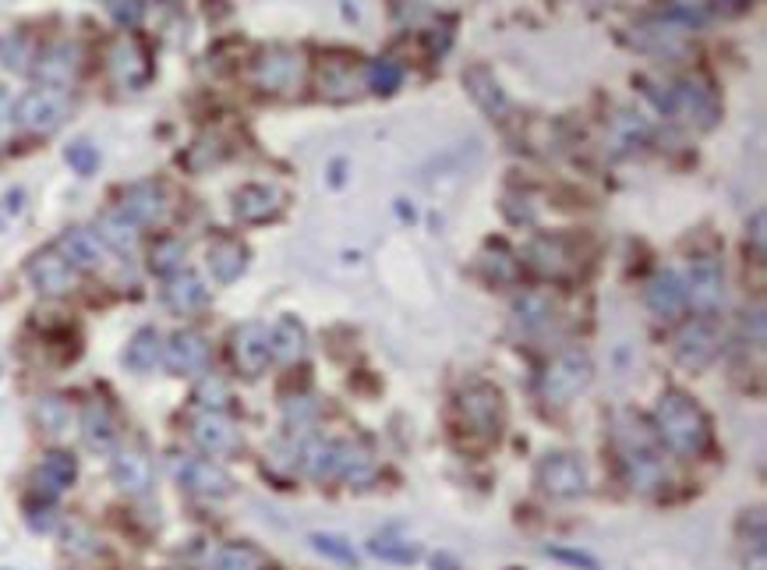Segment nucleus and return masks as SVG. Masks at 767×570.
Wrapping results in <instances>:
<instances>
[{
  "label": "nucleus",
  "instance_id": "f257e3e1",
  "mask_svg": "<svg viewBox=\"0 0 767 570\" xmlns=\"http://www.w3.org/2000/svg\"><path fill=\"white\" fill-rule=\"evenodd\" d=\"M298 467L315 482H350L365 485L375 478L371 450L350 440H309L298 447Z\"/></svg>",
  "mask_w": 767,
  "mask_h": 570
},
{
  "label": "nucleus",
  "instance_id": "f03ea898",
  "mask_svg": "<svg viewBox=\"0 0 767 570\" xmlns=\"http://www.w3.org/2000/svg\"><path fill=\"white\" fill-rule=\"evenodd\" d=\"M655 429H658V440L669 447L672 454H679V458L704 454L707 443H711V426H707L704 411L696 408L687 394H679V390H665L658 397Z\"/></svg>",
  "mask_w": 767,
  "mask_h": 570
},
{
  "label": "nucleus",
  "instance_id": "7ed1b4c3",
  "mask_svg": "<svg viewBox=\"0 0 767 570\" xmlns=\"http://www.w3.org/2000/svg\"><path fill=\"white\" fill-rule=\"evenodd\" d=\"M616 443H619V454H623L626 478L637 493H655V490H661L665 482H669L661 450H658L655 435L647 432V426L640 422V418H634V415L619 418Z\"/></svg>",
  "mask_w": 767,
  "mask_h": 570
},
{
  "label": "nucleus",
  "instance_id": "20e7f679",
  "mask_svg": "<svg viewBox=\"0 0 767 570\" xmlns=\"http://www.w3.org/2000/svg\"><path fill=\"white\" fill-rule=\"evenodd\" d=\"M67 117H72V96H67V89L40 86L14 104V125L32 131V136H54Z\"/></svg>",
  "mask_w": 767,
  "mask_h": 570
},
{
  "label": "nucleus",
  "instance_id": "39448f33",
  "mask_svg": "<svg viewBox=\"0 0 767 570\" xmlns=\"http://www.w3.org/2000/svg\"><path fill=\"white\" fill-rule=\"evenodd\" d=\"M594 379V365L584 351H562V355L544 368L541 394L549 405L566 408L573 397H581Z\"/></svg>",
  "mask_w": 767,
  "mask_h": 570
},
{
  "label": "nucleus",
  "instance_id": "423d86ee",
  "mask_svg": "<svg viewBox=\"0 0 767 570\" xmlns=\"http://www.w3.org/2000/svg\"><path fill=\"white\" fill-rule=\"evenodd\" d=\"M661 114L679 117V121L696 125V128H711L714 117H719V104L704 86H693V82H676V86H665V93H651Z\"/></svg>",
  "mask_w": 767,
  "mask_h": 570
},
{
  "label": "nucleus",
  "instance_id": "0eeeda50",
  "mask_svg": "<svg viewBox=\"0 0 767 570\" xmlns=\"http://www.w3.org/2000/svg\"><path fill=\"white\" fill-rule=\"evenodd\" d=\"M460 415L471 432H477L482 440H491L499 435L503 426V394L488 383H474L464 394H460Z\"/></svg>",
  "mask_w": 767,
  "mask_h": 570
},
{
  "label": "nucleus",
  "instance_id": "6e6552de",
  "mask_svg": "<svg viewBox=\"0 0 767 570\" xmlns=\"http://www.w3.org/2000/svg\"><path fill=\"white\" fill-rule=\"evenodd\" d=\"M29 283L36 288L43 298H64L75 291L78 283V270L67 262L57 248H43L29 259Z\"/></svg>",
  "mask_w": 767,
  "mask_h": 570
},
{
  "label": "nucleus",
  "instance_id": "1a4fd4ad",
  "mask_svg": "<svg viewBox=\"0 0 767 570\" xmlns=\"http://www.w3.org/2000/svg\"><path fill=\"white\" fill-rule=\"evenodd\" d=\"M538 482L555 499H576L587 493V464L576 454H552L541 461Z\"/></svg>",
  "mask_w": 767,
  "mask_h": 570
},
{
  "label": "nucleus",
  "instance_id": "9d476101",
  "mask_svg": "<svg viewBox=\"0 0 767 570\" xmlns=\"http://www.w3.org/2000/svg\"><path fill=\"white\" fill-rule=\"evenodd\" d=\"M174 475L187 493L202 499H224L234 493V478L209 458H181L174 464Z\"/></svg>",
  "mask_w": 767,
  "mask_h": 570
},
{
  "label": "nucleus",
  "instance_id": "9b49d317",
  "mask_svg": "<svg viewBox=\"0 0 767 570\" xmlns=\"http://www.w3.org/2000/svg\"><path fill=\"white\" fill-rule=\"evenodd\" d=\"M722 351V333L707 320H693L676 333V358L687 368H707Z\"/></svg>",
  "mask_w": 767,
  "mask_h": 570
},
{
  "label": "nucleus",
  "instance_id": "f8f14e48",
  "mask_svg": "<svg viewBox=\"0 0 767 570\" xmlns=\"http://www.w3.org/2000/svg\"><path fill=\"white\" fill-rule=\"evenodd\" d=\"M192 440L206 450L213 458H230V454H241V429H237L227 415L219 411H202L195 422H192Z\"/></svg>",
  "mask_w": 767,
  "mask_h": 570
},
{
  "label": "nucleus",
  "instance_id": "ddd939ff",
  "mask_svg": "<svg viewBox=\"0 0 767 570\" xmlns=\"http://www.w3.org/2000/svg\"><path fill=\"white\" fill-rule=\"evenodd\" d=\"M121 213L134 227H156L166 221L170 213V195L156 181H139L121 195Z\"/></svg>",
  "mask_w": 767,
  "mask_h": 570
},
{
  "label": "nucleus",
  "instance_id": "4468645a",
  "mask_svg": "<svg viewBox=\"0 0 767 570\" xmlns=\"http://www.w3.org/2000/svg\"><path fill=\"white\" fill-rule=\"evenodd\" d=\"M163 362L174 376H198L209 365V341L195 330H177L163 344Z\"/></svg>",
  "mask_w": 767,
  "mask_h": 570
},
{
  "label": "nucleus",
  "instance_id": "2eb2a0df",
  "mask_svg": "<svg viewBox=\"0 0 767 570\" xmlns=\"http://www.w3.org/2000/svg\"><path fill=\"white\" fill-rule=\"evenodd\" d=\"M32 72H36L40 86L67 89L78 78V72H82V50L75 43H67V40L46 46L43 54L36 57V64H32Z\"/></svg>",
  "mask_w": 767,
  "mask_h": 570
},
{
  "label": "nucleus",
  "instance_id": "dca6fc26",
  "mask_svg": "<svg viewBox=\"0 0 767 570\" xmlns=\"http://www.w3.org/2000/svg\"><path fill=\"white\" fill-rule=\"evenodd\" d=\"M230 355H234L237 373H245V376H262L266 365H269V358H272V351H269V330L259 326V323L237 326L234 337H230Z\"/></svg>",
  "mask_w": 767,
  "mask_h": 570
},
{
  "label": "nucleus",
  "instance_id": "f3484780",
  "mask_svg": "<svg viewBox=\"0 0 767 570\" xmlns=\"http://www.w3.org/2000/svg\"><path fill=\"white\" fill-rule=\"evenodd\" d=\"M301 82V57L294 50H266V54L255 61V86L266 93H287Z\"/></svg>",
  "mask_w": 767,
  "mask_h": 570
},
{
  "label": "nucleus",
  "instance_id": "a211bd4d",
  "mask_svg": "<svg viewBox=\"0 0 767 570\" xmlns=\"http://www.w3.org/2000/svg\"><path fill=\"white\" fill-rule=\"evenodd\" d=\"M683 288H687V301H693V305L701 309V312L719 309L722 301H725V273H722V266L714 262V259H696L690 270H687Z\"/></svg>",
  "mask_w": 767,
  "mask_h": 570
},
{
  "label": "nucleus",
  "instance_id": "6ab92c4d",
  "mask_svg": "<svg viewBox=\"0 0 767 570\" xmlns=\"http://www.w3.org/2000/svg\"><path fill=\"white\" fill-rule=\"evenodd\" d=\"M57 251L75 266V270L93 273L107 262V245L99 241V234L93 227H67L57 241Z\"/></svg>",
  "mask_w": 767,
  "mask_h": 570
},
{
  "label": "nucleus",
  "instance_id": "aec40b11",
  "mask_svg": "<svg viewBox=\"0 0 767 570\" xmlns=\"http://www.w3.org/2000/svg\"><path fill=\"white\" fill-rule=\"evenodd\" d=\"M152 68H149V54L134 43V40H117L110 46V78L121 89H142L149 82Z\"/></svg>",
  "mask_w": 767,
  "mask_h": 570
},
{
  "label": "nucleus",
  "instance_id": "412c9836",
  "mask_svg": "<svg viewBox=\"0 0 767 570\" xmlns=\"http://www.w3.org/2000/svg\"><path fill=\"white\" fill-rule=\"evenodd\" d=\"M110 475H114L117 490L128 493V496H145L152 490V461L139 447L117 450L114 464H110Z\"/></svg>",
  "mask_w": 767,
  "mask_h": 570
},
{
  "label": "nucleus",
  "instance_id": "4be33fe9",
  "mask_svg": "<svg viewBox=\"0 0 767 570\" xmlns=\"http://www.w3.org/2000/svg\"><path fill=\"white\" fill-rule=\"evenodd\" d=\"M283 206V195L269 184H245L241 192L234 195V216L245 224H266L269 216H277Z\"/></svg>",
  "mask_w": 767,
  "mask_h": 570
},
{
  "label": "nucleus",
  "instance_id": "5701e85b",
  "mask_svg": "<svg viewBox=\"0 0 767 570\" xmlns=\"http://www.w3.org/2000/svg\"><path fill=\"white\" fill-rule=\"evenodd\" d=\"M527 266L538 270L541 277H566L573 270V256L562 238H552V234H541L531 245H527Z\"/></svg>",
  "mask_w": 767,
  "mask_h": 570
},
{
  "label": "nucleus",
  "instance_id": "b1692460",
  "mask_svg": "<svg viewBox=\"0 0 767 570\" xmlns=\"http://www.w3.org/2000/svg\"><path fill=\"white\" fill-rule=\"evenodd\" d=\"M647 309H651L658 320H676L679 312L687 309V288L672 270L655 273L647 283Z\"/></svg>",
  "mask_w": 767,
  "mask_h": 570
},
{
  "label": "nucleus",
  "instance_id": "393cba45",
  "mask_svg": "<svg viewBox=\"0 0 767 570\" xmlns=\"http://www.w3.org/2000/svg\"><path fill=\"white\" fill-rule=\"evenodd\" d=\"M464 86L471 93V99L477 107H482L488 117H506L509 110V99H506V89L499 86V78L491 75L485 64H474V68L464 72Z\"/></svg>",
  "mask_w": 767,
  "mask_h": 570
},
{
  "label": "nucleus",
  "instance_id": "a878e982",
  "mask_svg": "<svg viewBox=\"0 0 767 570\" xmlns=\"http://www.w3.org/2000/svg\"><path fill=\"white\" fill-rule=\"evenodd\" d=\"M209 301V288L202 283L195 273H174L166 277V288H163V305L177 315H192Z\"/></svg>",
  "mask_w": 767,
  "mask_h": 570
},
{
  "label": "nucleus",
  "instance_id": "bb28decb",
  "mask_svg": "<svg viewBox=\"0 0 767 570\" xmlns=\"http://www.w3.org/2000/svg\"><path fill=\"white\" fill-rule=\"evenodd\" d=\"M75 478H78V461L72 454H64V450H54V454H46L43 464L36 467V493L54 499L64 490H72Z\"/></svg>",
  "mask_w": 767,
  "mask_h": 570
},
{
  "label": "nucleus",
  "instance_id": "cd10ccee",
  "mask_svg": "<svg viewBox=\"0 0 767 570\" xmlns=\"http://www.w3.org/2000/svg\"><path fill=\"white\" fill-rule=\"evenodd\" d=\"M269 351H272V358L283 362V365H294L309 355V333H304V326L294 320V315H283V320L272 323Z\"/></svg>",
  "mask_w": 767,
  "mask_h": 570
},
{
  "label": "nucleus",
  "instance_id": "c85d7f7f",
  "mask_svg": "<svg viewBox=\"0 0 767 570\" xmlns=\"http://www.w3.org/2000/svg\"><path fill=\"white\" fill-rule=\"evenodd\" d=\"M683 36H687V29L676 22H644L640 29H634V43L640 50H655V54H665V57L687 54Z\"/></svg>",
  "mask_w": 767,
  "mask_h": 570
},
{
  "label": "nucleus",
  "instance_id": "c756f323",
  "mask_svg": "<svg viewBox=\"0 0 767 570\" xmlns=\"http://www.w3.org/2000/svg\"><path fill=\"white\" fill-rule=\"evenodd\" d=\"M555 320V305L549 294H538V291H527L514 301V323L517 330H523L527 337H538L541 330H549Z\"/></svg>",
  "mask_w": 767,
  "mask_h": 570
},
{
  "label": "nucleus",
  "instance_id": "7c9ffc66",
  "mask_svg": "<svg viewBox=\"0 0 767 570\" xmlns=\"http://www.w3.org/2000/svg\"><path fill=\"white\" fill-rule=\"evenodd\" d=\"M96 234L107 248L117 251V256H134V248H139V238H142V227H134L121 209H114V213L99 216Z\"/></svg>",
  "mask_w": 767,
  "mask_h": 570
},
{
  "label": "nucleus",
  "instance_id": "2f4dec72",
  "mask_svg": "<svg viewBox=\"0 0 767 570\" xmlns=\"http://www.w3.org/2000/svg\"><path fill=\"white\" fill-rule=\"evenodd\" d=\"M248 270V248L234 238H219L209 248V273L216 277V283H234Z\"/></svg>",
  "mask_w": 767,
  "mask_h": 570
},
{
  "label": "nucleus",
  "instance_id": "473e14b6",
  "mask_svg": "<svg viewBox=\"0 0 767 570\" xmlns=\"http://www.w3.org/2000/svg\"><path fill=\"white\" fill-rule=\"evenodd\" d=\"M82 435H85V443H89L93 450H114L117 443V422H114V415L107 405H99V400H93L89 408H85L82 415Z\"/></svg>",
  "mask_w": 767,
  "mask_h": 570
},
{
  "label": "nucleus",
  "instance_id": "72a5a7b5",
  "mask_svg": "<svg viewBox=\"0 0 767 570\" xmlns=\"http://www.w3.org/2000/svg\"><path fill=\"white\" fill-rule=\"evenodd\" d=\"M163 362V341H160V333L152 330V326H145V330H139L131 337V344H128V351H125V365L131 368V373H152V368H156Z\"/></svg>",
  "mask_w": 767,
  "mask_h": 570
},
{
  "label": "nucleus",
  "instance_id": "f704fd0d",
  "mask_svg": "<svg viewBox=\"0 0 767 570\" xmlns=\"http://www.w3.org/2000/svg\"><path fill=\"white\" fill-rule=\"evenodd\" d=\"M0 64L14 75L32 72V64H36V46H32L25 32H8V36L0 40Z\"/></svg>",
  "mask_w": 767,
  "mask_h": 570
},
{
  "label": "nucleus",
  "instance_id": "c9c22d12",
  "mask_svg": "<svg viewBox=\"0 0 767 570\" xmlns=\"http://www.w3.org/2000/svg\"><path fill=\"white\" fill-rule=\"evenodd\" d=\"M72 405H67L64 397H57V394H46V397H40L36 400V422H40V429L43 432H50V435H64L67 429H72Z\"/></svg>",
  "mask_w": 767,
  "mask_h": 570
},
{
  "label": "nucleus",
  "instance_id": "e433bc0d",
  "mask_svg": "<svg viewBox=\"0 0 767 570\" xmlns=\"http://www.w3.org/2000/svg\"><path fill=\"white\" fill-rule=\"evenodd\" d=\"M184 256H187L184 241H177V238H160L156 245L149 248V270L160 273V277H174V273L184 270Z\"/></svg>",
  "mask_w": 767,
  "mask_h": 570
},
{
  "label": "nucleus",
  "instance_id": "4c0bfd02",
  "mask_svg": "<svg viewBox=\"0 0 767 570\" xmlns=\"http://www.w3.org/2000/svg\"><path fill=\"white\" fill-rule=\"evenodd\" d=\"M216 570H266L269 560L266 552H259L255 546H245V542H234V546H224L216 552Z\"/></svg>",
  "mask_w": 767,
  "mask_h": 570
},
{
  "label": "nucleus",
  "instance_id": "58836bf2",
  "mask_svg": "<svg viewBox=\"0 0 767 570\" xmlns=\"http://www.w3.org/2000/svg\"><path fill=\"white\" fill-rule=\"evenodd\" d=\"M365 82H368V89H371V93L389 96V93H397V89H400V82H403V68H400L397 61H371V64H368V72H365Z\"/></svg>",
  "mask_w": 767,
  "mask_h": 570
},
{
  "label": "nucleus",
  "instance_id": "ea45409f",
  "mask_svg": "<svg viewBox=\"0 0 767 570\" xmlns=\"http://www.w3.org/2000/svg\"><path fill=\"white\" fill-rule=\"evenodd\" d=\"M379 560H389V563H414L421 557V549L414 542L407 539H389V535H379V539H371L368 546Z\"/></svg>",
  "mask_w": 767,
  "mask_h": 570
},
{
  "label": "nucleus",
  "instance_id": "a19ab883",
  "mask_svg": "<svg viewBox=\"0 0 767 570\" xmlns=\"http://www.w3.org/2000/svg\"><path fill=\"white\" fill-rule=\"evenodd\" d=\"M482 266H485V273H488L491 280H514L517 270H520V262H517L514 256H509V251H506L503 245L488 248L485 256H482Z\"/></svg>",
  "mask_w": 767,
  "mask_h": 570
},
{
  "label": "nucleus",
  "instance_id": "79ce46f5",
  "mask_svg": "<svg viewBox=\"0 0 767 570\" xmlns=\"http://www.w3.org/2000/svg\"><path fill=\"white\" fill-rule=\"evenodd\" d=\"M64 160L72 163V171L82 174V178L96 174V166H99V153H96V146H89V142H72L64 149Z\"/></svg>",
  "mask_w": 767,
  "mask_h": 570
},
{
  "label": "nucleus",
  "instance_id": "37998d69",
  "mask_svg": "<svg viewBox=\"0 0 767 570\" xmlns=\"http://www.w3.org/2000/svg\"><path fill=\"white\" fill-rule=\"evenodd\" d=\"M322 557H330V560H339V563H357V552L347 539H339V535H312L309 539Z\"/></svg>",
  "mask_w": 767,
  "mask_h": 570
},
{
  "label": "nucleus",
  "instance_id": "c03bdc74",
  "mask_svg": "<svg viewBox=\"0 0 767 570\" xmlns=\"http://www.w3.org/2000/svg\"><path fill=\"white\" fill-rule=\"evenodd\" d=\"M195 400L206 411H219L230 400V390H227V383L219 379V376H206V379H202V387L195 390Z\"/></svg>",
  "mask_w": 767,
  "mask_h": 570
},
{
  "label": "nucleus",
  "instance_id": "a18cd8bd",
  "mask_svg": "<svg viewBox=\"0 0 767 570\" xmlns=\"http://www.w3.org/2000/svg\"><path fill=\"white\" fill-rule=\"evenodd\" d=\"M110 19H114L117 25H125V29L139 25L142 4H139V0H110Z\"/></svg>",
  "mask_w": 767,
  "mask_h": 570
},
{
  "label": "nucleus",
  "instance_id": "49530a36",
  "mask_svg": "<svg viewBox=\"0 0 767 570\" xmlns=\"http://www.w3.org/2000/svg\"><path fill=\"white\" fill-rule=\"evenodd\" d=\"M322 89H326L330 96H350V89H357V78L350 72L333 68L330 75H322Z\"/></svg>",
  "mask_w": 767,
  "mask_h": 570
},
{
  "label": "nucleus",
  "instance_id": "de8ad7c7",
  "mask_svg": "<svg viewBox=\"0 0 767 570\" xmlns=\"http://www.w3.org/2000/svg\"><path fill=\"white\" fill-rule=\"evenodd\" d=\"M22 209H25V192H22V189H11L4 198H0V230H8V224H11Z\"/></svg>",
  "mask_w": 767,
  "mask_h": 570
},
{
  "label": "nucleus",
  "instance_id": "09e8293b",
  "mask_svg": "<svg viewBox=\"0 0 767 570\" xmlns=\"http://www.w3.org/2000/svg\"><path fill=\"white\" fill-rule=\"evenodd\" d=\"M11 125H14V104H11V96L0 89V142L8 139Z\"/></svg>",
  "mask_w": 767,
  "mask_h": 570
},
{
  "label": "nucleus",
  "instance_id": "8fccbe9b",
  "mask_svg": "<svg viewBox=\"0 0 767 570\" xmlns=\"http://www.w3.org/2000/svg\"><path fill=\"white\" fill-rule=\"evenodd\" d=\"M754 241H757V248L764 251V213L754 216Z\"/></svg>",
  "mask_w": 767,
  "mask_h": 570
},
{
  "label": "nucleus",
  "instance_id": "3c124183",
  "mask_svg": "<svg viewBox=\"0 0 767 570\" xmlns=\"http://www.w3.org/2000/svg\"><path fill=\"white\" fill-rule=\"evenodd\" d=\"M435 570H456V567L450 560H435Z\"/></svg>",
  "mask_w": 767,
  "mask_h": 570
},
{
  "label": "nucleus",
  "instance_id": "603ef678",
  "mask_svg": "<svg viewBox=\"0 0 767 570\" xmlns=\"http://www.w3.org/2000/svg\"><path fill=\"white\" fill-rule=\"evenodd\" d=\"M725 4H728V8H743V4H746V0H725Z\"/></svg>",
  "mask_w": 767,
  "mask_h": 570
}]
</instances>
